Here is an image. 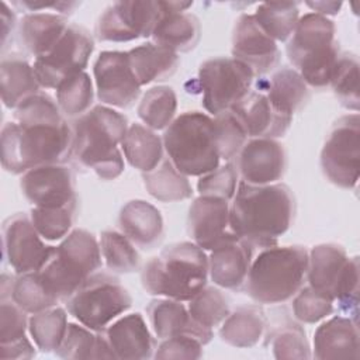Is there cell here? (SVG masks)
<instances>
[{"mask_svg": "<svg viewBox=\"0 0 360 360\" xmlns=\"http://www.w3.org/2000/svg\"><path fill=\"white\" fill-rule=\"evenodd\" d=\"M72 127L58 103L38 91L14 108V121L1 129V165L13 174L70 158Z\"/></svg>", "mask_w": 360, "mask_h": 360, "instance_id": "6da1fadb", "label": "cell"}, {"mask_svg": "<svg viewBox=\"0 0 360 360\" xmlns=\"http://www.w3.org/2000/svg\"><path fill=\"white\" fill-rule=\"evenodd\" d=\"M295 201L284 183L255 186L239 181L229 205L232 232L253 249L274 246L294 218Z\"/></svg>", "mask_w": 360, "mask_h": 360, "instance_id": "7a4b0ae2", "label": "cell"}, {"mask_svg": "<svg viewBox=\"0 0 360 360\" xmlns=\"http://www.w3.org/2000/svg\"><path fill=\"white\" fill-rule=\"evenodd\" d=\"M128 131L127 117L107 105H96L72 122L70 158L91 169L103 180H114L124 172L121 145Z\"/></svg>", "mask_w": 360, "mask_h": 360, "instance_id": "3957f363", "label": "cell"}, {"mask_svg": "<svg viewBox=\"0 0 360 360\" xmlns=\"http://www.w3.org/2000/svg\"><path fill=\"white\" fill-rule=\"evenodd\" d=\"M208 256L194 242L166 246L142 269L141 281L150 295L190 301L207 284Z\"/></svg>", "mask_w": 360, "mask_h": 360, "instance_id": "277c9868", "label": "cell"}, {"mask_svg": "<svg viewBox=\"0 0 360 360\" xmlns=\"http://www.w3.org/2000/svg\"><path fill=\"white\" fill-rule=\"evenodd\" d=\"M308 250L304 246H270L252 259L245 281L246 294L257 304H280L304 284Z\"/></svg>", "mask_w": 360, "mask_h": 360, "instance_id": "5b68a950", "label": "cell"}, {"mask_svg": "<svg viewBox=\"0 0 360 360\" xmlns=\"http://www.w3.org/2000/svg\"><path fill=\"white\" fill-rule=\"evenodd\" d=\"M100 243L86 229H73L52 246L44 264L35 271L45 290L58 301H66L101 267Z\"/></svg>", "mask_w": 360, "mask_h": 360, "instance_id": "8992f818", "label": "cell"}, {"mask_svg": "<svg viewBox=\"0 0 360 360\" xmlns=\"http://www.w3.org/2000/svg\"><path fill=\"white\" fill-rule=\"evenodd\" d=\"M335 24L325 15L307 13L300 17L287 44V56L307 86L323 89L329 84L339 58Z\"/></svg>", "mask_w": 360, "mask_h": 360, "instance_id": "52a82bcc", "label": "cell"}, {"mask_svg": "<svg viewBox=\"0 0 360 360\" xmlns=\"http://www.w3.org/2000/svg\"><path fill=\"white\" fill-rule=\"evenodd\" d=\"M163 146L170 162L184 176H204L219 166L214 120L200 111H186L165 129Z\"/></svg>", "mask_w": 360, "mask_h": 360, "instance_id": "ba28073f", "label": "cell"}, {"mask_svg": "<svg viewBox=\"0 0 360 360\" xmlns=\"http://www.w3.org/2000/svg\"><path fill=\"white\" fill-rule=\"evenodd\" d=\"M131 305L128 290L115 276L103 271L91 274L66 300L69 314L94 332H104Z\"/></svg>", "mask_w": 360, "mask_h": 360, "instance_id": "9c48e42d", "label": "cell"}, {"mask_svg": "<svg viewBox=\"0 0 360 360\" xmlns=\"http://www.w3.org/2000/svg\"><path fill=\"white\" fill-rule=\"evenodd\" d=\"M183 1H115L100 15L94 34L103 42H129L150 37L160 18Z\"/></svg>", "mask_w": 360, "mask_h": 360, "instance_id": "30bf717a", "label": "cell"}, {"mask_svg": "<svg viewBox=\"0 0 360 360\" xmlns=\"http://www.w3.org/2000/svg\"><path fill=\"white\" fill-rule=\"evenodd\" d=\"M253 72L233 58H212L201 63L198 87L204 108L215 115L229 111L250 93Z\"/></svg>", "mask_w": 360, "mask_h": 360, "instance_id": "8fae6325", "label": "cell"}, {"mask_svg": "<svg viewBox=\"0 0 360 360\" xmlns=\"http://www.w3.org/2000/svg\"><path fill=\"white\" fill-rule=\"evenodd\" d=\"M321 167L330 183L353 188L360 174V117L343 115L332 125L321 152Z\"/></svg>", "mask_w": 360, "mask_h": 360, "instance_id": "7c38bea8", "label": "cell"}, {"mask_svg": "<svg viewBox=\"0 0 360 360\" xmlns=\"http://www.w3.org/2000/svg\"><path fill=\"white\" fill-rule=\"evenodd\" d=\"M93 49L91 35L83 27L69 24L60 41L34 60L32 68L41 87L56 89L66 79L84 72Z\"/></svg>", "mask_w": 360, "mask_h": 360, "instance_id": "4fadbf2b", "label": "cell"}, {"mask_svg": "<svg viewBox=\"0 0 360 360\" xmlns=\"http://www.w3.org/2000/svg\"><path fill=\"white\" fill-rule=\"evenodd\" d=\"M98 100L110 107L128 108L141 94L128 52L104 51L98 55L93 68Z\"/></svg>", "mask_w": 360, "mask_h": 360, "instance_id": "5bb4252c", "label": "cell"}, {"mask_svg": "<svg viewBox=\"0 0 360 360\" xmlns=\"http://www.w3.org/2000/svg\"><path fill=\"white\" fill-rule=\"evenodd\" d=\"M51 248L44 243L31 217L18 212L4 221L3 256L17 274L37 271L46 260Z\"/></svg>", "mask_w": 360, "mask_h": 360, "instance_id": "9a60e30c", "label": "cell"}, {"mask_svg": "<svg viewBox=\"0 0 360 360\" xmlns=\"http://www.w3.org/2000/svg\"><path fill=\"white\" fill-rule=\"evenodd\" d=\"M232 58L246 65L255 76H262L277 68L280 51L252 14H242L232 34Z\"/></svg>", "mask_w": 360, "mask_h": 360, "instance_id": "2e32d148", "label": "cell"}, {"mask_svg": "<svg viewBox=\"0 0 360 360\" xmlns=\"http://www.w3.org/2000/svg\"><path fill=\"white\" fill-rule=\"evenodd\" d=\"M20 187L22 195L34 207H60L77 200L75 176L62 163L44 165L25 172Z\"/></svg>", "mask_w": 360, "mask_h": 360, "instance_id": "e0dca14e", "label": "cell"}, {"mask_svg": "<svg viewBox=\"0 0 360 360\" xmlns=\"http://www.w3.org/2000/svg\"><path fill=\"white\" fill-rule=\"evenodd\" d=\"M236 169L245 183L271 184L284 176L287 156L283 145L273 138H252L236 156Z\"/></svg>", "mask_w": 360, "mask_h": 360, "instance_id": "ac0fdd59", "label": "cell"}, {"mask_svg": "<svg viewBox=\"0 0 360 360\" xmlns=\"http://www.w3.org/2000/svg\"><path fill=\"white\" fill-rule=\"evenodd\" d=\"M187 232L204 250H212L231 236L233 232L229 226L228 200L212 195L197 197L188 208Z\"/></svg>", "mask_w": 360, "mask_h": 360, "instance_id": "d6986e66", "label": "cell"}, {"mask_svg": "<svg viewBox=\"0 0 360 360\" xmlns=\"http://www.w3.org/2000/svg\"><path fill=\"white\" fill-rule=\"evenodd\" d=\"M253 248L235 233L210 250L208 276L215 285L239 290L248 277L253 259Z\"/></svg>", "mask_w": 360, "mask_h": 360, "instance_id": "ffe728a7", "label": "cell"}, {"mask_svg": "<svg viewBox=\"0 0 360 360\" xmlns=\"http://www.w3.org/2000/svg\"><path fill=\"white\" fill-rule=\"evenodd\" d=\"M231 111L242 124L248 138H278L291 125L292 118L278 112L267 96L260 91H250Z\"/></svg>", "mask_w": 360, "mask_h": 360, "instance_id": "44dd1931", "label": "cell"}, {"mask_svg": "<svg viewBox=\"0 0 360 360\" xmlns=\"http://www.w3.org/2000/svg\"><path fill=\"white\" fill-rule=\"evenodd\" d=\"M104 335L115 359H149L156 349L155 339L149 332L143 316L138 312L125 315L110 323L104 330Z\"/></svg>", "mask_w": 360, "mask_h": 360, "instance_id": "7402d4cb", "label": "cell"}, {"mask_svg": "<svg viewBox=\"0 0 360 360\" xmlns=\"http://www.w3.org/2000/svg\"><path fill=\"white\" fill-rule=\"evenodd\" d=\"M359 326L350 316H333L314 333V353L318 360L359 359Z\"/></svg>", "mask_w": 360, "mask_h": 360, "instance_id": "603a6c76", "label": "cell"}, {"mask_svg": "<svg viewBox=\"0 0 360 360\" xmlns=\"http://www.w3.org/2000/svg\"><path fill=\"white\" fill-rule=\"evenodd\" d=\"M146 314L155 336L160 340L183 333L197 336L204 345L210 343L212 339V329L197 323L181 301L172 298L153 300L148 305Z\"/></svg>", "mask_w": 360, "mask_h": 360, "instance_id": "cb8c5ba5", "label": "cell"}, {"mask_svg": "<svg viewBox=\"0 0 360 360\" xmlns=\"http://www.w3.org/2000/svg\"><path fill=\"white\" fill-rule=\"evenodd\" d=\"M193 1H183V4L167 14H165L152 32L153 44L176 52H188L195 48L201 37V25L198 18L187 13Z\"/></svg>", "mask_w": 360, "mask_h": 360, "instance_id": "d4e9b609", "label": "cell"}, {"mask_svg": "<svg viewBox=\"0 0 360 360\" xmlns=\"http://www.w3.org/2000/svg\"><path fill=\"white\" fill-rule=\"evenodd\" d=\"M118 225L134 245L143 249H152L163 236L160 211L143 200L128 201L120 211Z\"/></svg>", "mask_w": 360, "mask_h": 360, "instance_id": "484cf974", "label": "cell"}, {"mask_svg": "<svg viewBox=\"0 0 360 360\" xmlns=\"http://www.w3.org/2000/svg\"><path fill=\"white\" fill-rule=\"evenodd\" d=\"M349 256L336 243H322L308 253L307 280L308 285L335 302V291L346 267Z\"/></svg>", "mask_w": 360, "mask_h": 360, "instance_id": "4316f807", "label": "cell"}, {"mask_svg": "<svg viewBox=\"0 0 360 360\" xmlns=\"http://www.w3.org/2000/svg\"><path fill=\"white\" fill-rule=\"evenodd\" d=\"M69 27L65 15L52 13L25 14L20 21L18 35L22 48L39 58L48 53L63 37Z\"/></svg>", "mask_w": 360, "mask_h": 360, "instance_id": "83f0119b", "label": "cell"}, {"mask_svg": "<svg viewBox=\"0 0 360 360\" xmlns=\"http://www.w3.org/2000/svg\"><path fill=\"white\" fill-rule=\"evenodd\" d=\"M41 84L34 68L18 53H10L0 62L1 101L7 108H15L30 96L38 93Z\"/></svg>", "mask_w": 360, "mask_h": 360, "instance_id": "f1b7e54d", "label": "cell"}, {"mask_svg": "<svg viewBox=\"0 0 360 360\" xmlns=\"http://www.w3.org/2000/svg\"><path fill=\"white\" fill-rule=\"evenodd\" d=\"M132 72L141 86L169 79L179 68L176 52L153 42L142 44L128 51Z\"/></svg>", "mask_w": 360, "mask_h": 360, "instance_id": "f546056e", "label": "cell"}, {"mask_svg": "<svg viewBox=\"0 0 360 360\" xmlns=\"http://www.w3.org/2000/svg\"><path fill=\"white\" fill-rule=\"evenodd\" d=\"M266 329V315L262 308L240 307L229 314L221 325L222 342L232 347L248 349L259 343Z\"/></svg>", "mask_w": 360, "mask_h": 360, "instance_id": "4dcf8cb0", "label": "cell"}, {"mask_svg": "<svg viewBox=\"0 0 360 360\" xmlns=\"http://www.w3.org/2000/svg\"><path fill=\"white\" fill-rule=\"evenodd\" d=\"M121 148L128 163L142 173L153 170L163 160V141L142 124L128 127Z\"/></svg>", "mask_w": 360, "mask_h": 360, "instance_id": "1f68e13d", "label": "cell"}, {"mask_svg": "<svg viewBox=\"0 0 360 360\" xmlns=\"http://www.w3.org/2000/svg\"><path fill=\"white\" fill-rule=\"evenodd\" d=\"M266 91L271 105L290 118L304 107L309 97L307 83L301 75L291 68H280L274 72L267 83Z\"/></svg>", "mask_w": 360, "mask_h": 360, "instance_id": "d6a6232c", "label": "cell"}, {"mask_svg": "<svg viewBox=\"0 0 360 360\" xmlns=\"http://www.w3.org/2000/svg\"><path fill=\"white\" fill-rule=\"evenodd\" d=\"M101 333L103 332H94L82 323H69L66 335L55 353L68 360L115 359L105 335Z\"/></svg>", "mask_w": 360, "mask_h": 360, "instance_id": "836d02e7", "label": "cell"}, {"mask_svg": "<svg viewBox=\"0 0 360 360\" xmlns=\"http://www.w3.org/2000/svg\"><path fill=\"white\" fill-rule=\"evenodd\" d=\"M142 179L148 193L162 202L181 201L193 195L187 176L180 173L169 158L163 159L153 170L142 173Z\"/></svg>", "mask_w": 360, "mask_h": 360, "instance_id": "e575fe53", "label": "cell"}, {"mask_svg": "<svg viewBox=\"0 0 360 360\" xmlns=\"http://www.w3.org/2000/svg\"><path fill=\"white\" fill-rule=\"evenodd\" d=\"M259 27L274 41H287L300 20L297 1L262 3L253 14Z\"/></svg>", "mask_w": 360, "mask_h": 360, "instance_id": "d590c367", "label": "cell"}, {"mask_svg": "<svg viewBox=\"0 0 360 360\" xmlns=\"http://www.w3.org/2000/svg\"><path fill=\"white\" fill-rule=\"evenodd\" d=\"M68 325L66 311L59 307L32 314L28 319L30 335L37 347L45 353L56 352L66 335Z\"/></svg>", "mask_w": 360, "mask_h": 360, "instance_id": "8d00e7d4", "label": "cell"}, {"mask_svg": "<svg viewBox=\"0 0 360 360\" xmlns=\"http://www.w3.org/2000/svg\"><path fill=\"white\" fill-rule=\"evenodd\" d=\"M176 110L177 97L174 90L169 86H155L143 94L138 105V115L148 128L153 131L166 129L174 120Z\"/></svg>", "mask_w": 360, "mask_h": 360, "instance_id": "74e56055", "label": "cell"}, {"mask_svg": "<svg viewBox=\"0 0 360 360\" xmlns=\"http://www.w3.org/2000/svg\"><path fill=\"white\" fill-rule=\"evenodd\" d=\"M94 90L86 72L77 73L56 87V103L63 115L77 118L87 112L93 104Z\"/></svg>", "mask_w": 360, "mask_h": 360, "instance_id": "f35d334b", "label": "cell"}, {"mask_svg": "<svg viewBox=\"0 0 360 360\" xmlns=\"http://www.w3.org/2000/svg\"><path fill=\"white\" fill-rule=\"evenodd\" d=\"M77 200L60 207H32L31 221L45 240L65 238L75 224Z\"/></svg>", "mask_w": 360, "mask_h": 360, "instance_id": "ab89813d", "label": "cell"}, {"mask_svg": "<svg viewBox=\"0 0 360 360\" xmlns=\"http://www.w3.org/2000/svg\"><path fill=\"white\" fill-rule=\"evenodd\" d=\"M329 84L343 107L354 112L359 111V60L353 53L339 55Z\"/></svg>", "mask_w": 360, "mask_h": 360, "instance_id": "60d3db41", "label": "cell"}, {"mask_svg": "<svg viewBox=\"0 0 360 360\" xmlns=\"http://www.w3.org/2000/svg\"><path fill=\"white\" fill-rule=\"evenodd\" d=\"M100 250L108 270L114 273H132L139 266V255L134 243L115 231H104L100 236Z\"/></svg>", "mask_w": 360, "mask_h": 360, "instance_id": "b9f144b4", "label": "cell"}, {"mask_svg": "<svg viewBox=\"0 0 360 360\" xmlns=\"http://www.w3.org/2000/svg\"><path fill=\"white\" fill-rule=\"evenodd\" d=\"M267 343L273 356L278 360H305L312 357L304 329L294 322H287L276 328L267 336Z\"/></svg>", "mask_w": 360, "mask_h": 360, "instance_id": "7bdbcfd3", "label": "cell"}, {"mask_svg": "<svg viewBox=\"0 0 360 360\" xmlns=\"http://www.w3.org/2000/svg\"><path fill=\"white\" fill-rule=\"evenodd\" d=\"M187 309L197 323L208 329L222 323L231 314L228 298L215 287H204L188 301Z\"/></svg>", "mask_w": 360, "mask_h": 360, "instance_id": "ee69618b", "label": "cell"}, {"mask_svg": "<svg viewBox=\"0 0 360 360\" xmlns=\"http://www.w3.org/2000/svg\"><path fill=\"white\" fill-rule=\"evenodd\" d=\"M11 298L28 314H37L58 304V300L53 298L41 284L35 271L17 274L13 284Z\"/></svg>", "mask_w": 360, "mask_h": 360, "instance_id": "f6af8a7d", "label": "cell"}, {"mask_svg": "<svg viewBox=\"0 0 360 360\" xmlns=\"http://www.w3.org/2000/svg\"><path fill=\"white\" fill-rule=\"evenodd\" d=\"M214 128L219 158L232 162L248 142L246 131L231 110L215 115Z\"/></svg>", "mask_w": 360, "mask_h": 360, "instance_id": "bcb514c9", "label": "cell"}, {"mask_svg": "<svg viewBox=\"0 0 360 360\" xmlns=\"http://www.w3.org/2000/svg\"><path fill=\"white\" fill-rule=\"evenodd\" d=\"M333 304L335 302L330 298L307 285L304 288L301 287L300 291L294 295L292 312L300 322L316 323L333 312Z\"/></svg>", "mask_w": 360, "mask_h": 360, "instance_id": "7dc6e473", "label": "cell"}, {"mask_svg": "<svg viewBox=\"0 0 360 360\" xmlns=\"http://www.w3.org/2000/svg\"><path fill=\"white\" fill-rule=\"evenodd\" d=\"M238 179L239 173L236 165L233 162H228L226 165L200 176L197 190L200 195H212L229 201L236 193L239 184Z\"/></svg>", "mask_w": 360, "mask_h": 360, "instance_id": "c3c4849f", "label": "cell"}, {"mask_svg": "<svg viewBox=\"0 0 360 360\" xmlns=\"http://www.w3.org/2000/svg\"><path fill=\"white\" fill-rule=\"evenodd\" d=\"M335 301L350 318L357 321L359 307V257H349L335 291Z\"/></svg>", "mask_w": 360, "mask_h": 360, "instance_id": "681fc988", "label": "cell"}, {"mask_svg": "<svg viewBox=\"0 0 360 360\" xmlns=\"http://www.w3.org/2000/svg\"><path fill=\"white\" fill-rule=\"evenodd\" d=\"M28 321L25 311L11 297L0 298V343H8L25 336Z\"/></svg>", "mask_w": 360, "mask_h": 360, "instance_id": "f907efd6", "label": "cell"}, {"mask_svg": "<svg viewBox=\"0 0 360 360\" xmlns=\"http://www.w3.org/2000/svg\"><path fill=\"white\" fill-rule=\"evenodd\" d=\"M202 346H205L197 336L183 333L173 338L163 339L153 353L155 359H187L195 360L202 356Z\"/></svg>", "mask_w": 360, "mask_h": 360, "instance_id": "816d5d0a", "label": "cell"}, {"mask_svg": "<svg viewBox=\"0 0 360 360\" xmlns=\"http://www.w3.org/2000/svg\"><path fill=\"white\" fill-rule=\"evenodd\" d=\"M35 356L34 346L31 342L24 336L21 339L8 342V343H0V357L4 360L8 359H31Z\"/></svg>", "mask_w": 360, "mask_h": 360, "instance_id": "f5cc1de1", "label": "cell"}, {"mask_svg": "<svg viewBox=\"0 0 360 360\" xmlns=\"http://www.w3.org/2000/svg\"><path fill=\"white\" fill-rule=\"evenodd\" d=\"M14 6L27 8L28 11H38L44 8H53L62 14H69L79 6L76 1H32V0H22V1H13Z\"/></svg>", "mask_w": 360, "mask_h": 360, "instance_id": "db71d44e", "label": "cell"}, {"mask_svg": "<svg viewBox=\"0 0 360 360\" xmlns=\"http://www.w3.org/2000/svg\"><path fill=\"white\" fill-rule=\"evenodd\" d=\"M0 21H1V45L3 48H6L7 39L15 27V14L6 1H1Z\"/></svg>", "mask_w": 360, "mask_h": 360, "instance_id": "11a10c76", "label": "cell"}, {"mask_svg": "<svg viewBox=\"0 0 360 360\" xmlns=\"http://www.w3.org/2000/svg\"><path fill=\"white\" fill-rule=\"evenodd\" d=\"M307 6L312 8L314 13L321 15H336L342 8L340 1H307Z\"/></svg>", "mask_w": 360, "mask_h": 360, "instance_id": "9f6ffc18", "label": "cell"}]
</instances>
